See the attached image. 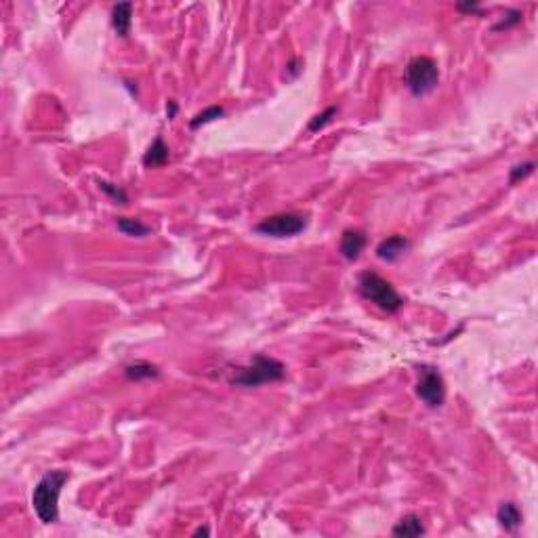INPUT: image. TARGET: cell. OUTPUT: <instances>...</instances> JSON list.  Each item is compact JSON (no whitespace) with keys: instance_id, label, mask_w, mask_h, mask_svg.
<instances>
[{"instance_id":"cell-1","label":"cell","mask_w":538,"mask_h":538,"mask_svg":"<svg viewBox=\"0 0 538 538\" xmlns=\"http://www.w3.org/2000/svg\"><path fill=\"white\" fill-rule=\"evenodd\" d=\"M70 479V473L63 469L47 471L34 488L32 507L43 524H55L59 519V494L63 484Z\"/></svg>"},{"instance_id":"cell-2","label":"cell","mask_w":538,"mask_h":538,"mask_svg":"<svg viewBox=\"0 0 538 538\" xmlns=\"http://www.w3.org/2000/svg\"><path fill=\"white\" fill-rule=\"evenodd\" d=\"M286 377V366L269 355L257 353L253 358V362L248 366H242L234 372V377L229 379V383L234 387H244V389H251V387H259L265 383H276L282 381Z\"/></svg>"},{"instance_id":"cell-3","label":"cell","mask_w":538,"mask_h":538,"mask_svg":"<svg viewBox=\"0 0 538 538\" xmlns=\"http://www.w3.org/2000/svg\"><path fill=\"white\" fill-rule=\"evenodd\" d=\"M358 291L366 301L387 313H397L404 307V299L393 288V284L381 278L377 271H362L358 278Z\"/></svg>"},{"instance_id":"cell-4","label":"cell","mask_w":538,"mask_h":538,"mask_svg":"<svg viewBox=\"0 0 538 538\" xmlns=\"http://www.w3.org/2000/svg\"><path fill=\"white\" fill-rule=\"evenodd\" d=\"M404 82H406L408 91L415 97L429 95L431 91H435L437 82H439L437 63L431 57H415L406 68Z\"/></svg>"},{"instance_id":"cell-5","label":"cell","mask_w":538,"mask_h":538,"mask_svg":"<svg viewBox=\"0 0 538 538\" xmlns=\"http://www.w3.org/2000/svg\"><path fill=\"white\" fill-rule=\"evenodd\" d=\"M307 227V217L301 213H280L255 225V231L269 238H293Z\"/></svg>"},{"instance_id":"cell-6","label":"cell","mask_w":538,"mask_h":538,"mask_svg":"<svg viewBox=\"0 0 538 538\" xmlns=\"http://www.w3.org/2000/svg\"><path fill=\"white\" fill-rule=\"evenodd\" d=\"M417 395L429 406L439 408L446 400V383L439 370L433 366H421L419 368V383H417Z\"/></svg>"},{"instance_id":"cell-7","label":"cell","mask_w":538,"mask_h":538,"mask_svg":"<svg viewBox=\"0 0 538 538\" xmlns=\"http://www.w3.org/2000/svg\"><path fill=\"white\" fill-rule=\"evenodd\" d=\"M408 246H410L408 238H404V236H400V234L389 236V238H385V240L377 246V257H379L381 261L393 263V261H397V259L408 251Z\"/></svg>"},{"instance_id":"cell-8","label":"cell","mask_w":538,"mask_h":538,"mask_svg":"<svg viewBox=\"0 0 538 538\" xmlns=\"http://www.w3.org/2000/svg\"><path fill=\"white\" fill-rule=\"evenodd\" d=\"M366 246V236L360 229H347L341 236V244H339V253L343 255V259L347 261H355Z\"/></svg>"},{"instance_id":"cell-9","label":"cell","mask_w":538,"mask_h":538,"mask_svg":"<svg viewBox=\"0 0 538 538\" xmlns=\"http://www.w3.org/2000/svg\"><path fill=\"white\" fill-rule=\"evenodd\" d=\"M169 162V145L164 143L162 137H156L154 143L143 154V167L145 169H160Z\"/></svg>"},{"instance_id":"cell-10","label":"cell","mask_w":538,"mask_h":538,"mask_svg":"<svg viewBox=\"0 0 538 538\" xmlns=\"http://www.w3.org/2000/svg\"><path fill=\"white\" fill-rule=\"evenodd\" d=\"M124 377H127L129 381H149V379H158L160 377V370L152 362L137 360L133 364L124 366Z\"/></svg>"},{"instance_id":"cell-11","label":"cell","mask_w":538,"mask_h":538,"mask_svg":"<svg viewBox=\"0 0 538 538\" xmlns=\"http://www.w3.org/2000/svg\"><path fill=\"white\" fill-rule=\"evenodd\" d=\"M112 25L118 36H129L133 25V5L131 3H120L112 9Z\"/></svg>"},{"instance_id":"cell-12","label":"cell","mask_w":538,"mask_h":538,"mask_svg":"<svg viewBox=\"0 0 538 538\" xmlns=\"http://www.w3.org/2000/svg\"><path fill=\"white\" fill-rule=\"evenodd\" d=\"M391 534H393V536H410V538L423 536V534H425V524H423L421 515L408 513V515H404V517L393 526Z\"/></svg>"},{"instance_id":"cell-13","label":"cell","mask_w":538,"mask_h":538,"mask_svg":"<svg viewBox=\"0 0 538 538\" xmlns=\"http://www.w3.org/2000/svg\"><path fill=\"white\" fill-rule=\"evenodd\" d=\"M496 519L505 532H515L521 526V511L515 503H503L496 511Z\"/></svg>"},{"instance_id":"cell-14","label":"cell","mask_w":538,"mask_h":538,"mask_svg":"<svg viewBox=\"0 0 538 538\" xmlns=\"http://www.w3.org/2000/svg\"><path fill=\"white\" fill-rule=\"evenodd\" d=\"M118 231L124 236H133V238H143L149 234V227L145 223H141L139 219H129V217H120L116 223Z\"/></svg>"},{"instance_id":"cell-15","label":"cell","mask_w":538,"mask_h":538,"mask_svg":"<svg viewBox=\"0 0 538 538\" xmlns=\"http://www.w3.org/2000/svg\"><path fill=\"white\" fill-rule=\"evenodd\" d=\"M223 114H225V110H223L221 105H211V107H206V110L198 112V114L189 120V129L196 131V129L204 127V124H211V122L219 120Z\"/></svg>"},{"instance_id":"cell-16","label":"cell","mask_w":538,"mask_h":538,"mask_svg":"<svg viewBox=\"0 0 538 538\" xmlns=\"http://www.w3.org/2000/svg\"><path fill=\"white\" fill-rule=\"evenodd\" d=\"M97 185H99V189H101L105 196H110L116 204H127V202H129V196H127V192H124L122 187H118V185H114V183H110V181H103V179H97Z\"/></svg>"},{"instance_id":"cell-17","label":"cell","mask_w":538,"mask_h":538,"mask_svg":"<svg viewBox=\"0 0 538 538\" xmlns=\"http://www.w3.org/2000/svg\"><path fill=\"white\" fill-rule=\"evenodd\" d=\"M337 112H339V110H337V105H330L328 110H324L322 114H318V116H315V118L309 122V127H307V129H309L311 133H315V131L324 129L326 124H328L330 120H333V118L337 116Z\"/></svg>"},{"instance_id":"cell-18","label":"cell","mask_w":538,"mask_h":538,"mask_svg":"<svg viewBox=\"0 0 538 538\" xmlns=\"http://www.w3.org/2000/svg\"><path fill=\"white\" fill-rule=\"evenodd\" d=\"M521 17H524V15H521V11H517V9H511V11H507V13H505V17H503V19H501L499 23H496V25H494L492 30H494V32H501V30H509V28L517 25V23L521 21Z\"/></svg>"},{"instance_id":"cell-19","label":"cell","mask_w":538,"mask_h":538,"mask_svg":"<svg viewBox=\"0 0 538 538\" xmlns=\"http://www.w3.org/2000/svg\"><path fill=\"white\" fill-rule=\"evenodd\" d=\"M534 171V162H524V164H517V167L511 169V175H509V183L515 185L517 181L526 179L528 175H532Z\"/></svg>"},{"instance_id":"cell-20","label":"cell","mask_w":538,"mask_h":538,"mask_svg":"<svg viewBox=\"0 0 538 538\" xmlns=\"http://www.w3.org/2000/svg\"><path fill=\"white\" fill-rule=\"evenodd\" d=\"M303 72V61L301 59H293L286 65V78H297Z\"/></svg>"},{"instance_id":"cell-21","label":"cell","mask_w":538,"mask_h":538,"mask_svg":"<svg viewBox=\"0 0 538 538\" xmlns=\"http://www.w3.org/2000/svg\"><path fill=\"white\" fill-rule=\"evenodd\" d=\"M457 9L463 13H482V7L477 3H473V0H469V3H459Z\"/></svg>"},{"instance_id":"cell-22","label":"cell","mask_w":538,"mask_h":538,"mask_svg":"<svg viewBox=\"0 0 538 538\" xmlns=\"http://www.w3.org/2000/svg\"><path fill=\"white\" fill-rule=\"evenodd\" d=\"M177 103L175 101H169V105H167V114H169V118H175V114H177Z\"/></svg>"},{"instance_id":"cell-23","label":"cell","mask_w":538,"mask_h":538,"mask_svg":"<svg viewBox=\"0 0 538 538\" xmlns=\"http://www.w3.org/2000/svg\"><path fill=\"white\" fill-rule=\"evenodd\" d=\"M209 534H211L209 528H198V530L194 532V536H209Z\"/></svg>"}]
</instances>
